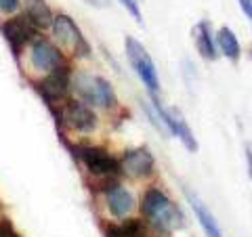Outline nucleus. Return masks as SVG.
Wrapping results in <instances>:
<instances>
[{"instance_id": "nucleus-1", "label": "nucleus", "mask_w": 252, "mask_h": 237, "mask_svg": "<svg viewBox=\"0 0 252 237\" xmlns=\"http://www.w3.org/2000/svg\"><path fill=\"white\" fill-rule=\"evenodd\" d=\"M141 214L149 220V225L154 227L156 233L162 235H170L175 229L185 225L181 208L166 193L156 187L145 191L143 202H141Z\"/></svg>"}, {"instance_id": "nucleus-2", "label": "nucleus", "mask_w": 252, "mask_h": 237, "mask_svg": "<svg viewBox=\"0 0 252 237\" xmlns=\"http://www.w3.org/2000/svg\"><path fill=\"white\" fill-rule=\"evenodd\" d=\"M72 89L76 90L78 97L89 105H97V107H103V109H114L118 105V97H116L114 86L101 76L76 72L72 76Z\"/></svg>"}, {"instance_id": "nucleus-3", "label": "nucleus", "mask_w": 252, "mask_h": 237, "mask_svg": "<svg viewBox=\"0 0 252 237\" xmlns=\"http://www.w3.org/2000/svg\"><path fill=\"white\" fill-rule=\"evenodd\" d=\"M124 49H126V57H128L132 69H135L137 76L141 78V82L147 86L149 92L156 94L158 90H160V78H158L152 55H149L145 46L132 36L124 38Z\"/></svg>"}, {"instance_id": "nucleus-4", "label": "nucleus", "mask_w": 252, "mask_h": 237, "mask_svg": "<svg viewBox=\"0 0 252 237\" xmlns=\"http://www.w3.org/2000/svg\"><path fill=\"white\" fill-rule=\"evenodd\" d=\"M53 36L57 38L59 46L67 49L69 53H74L76 57H89L91 55V46L86 42V38L82 36L80 28L74 23L72 17H67L65 13H57L53 19Z\"/></svg>"}, {"instance_id": "nucleus-5", "label": "nucleus", "mask_w": 252, "mask_h": 237, "mask_svg": "<svg viewBox=\"0 0 252 237\" xmlns=\"http://www.w3.org/2000/svg\"><path fill=\"white\" fill-rule=\"evenodd\" d=\"M78 157L86 166V170L97 177H116L122 172V162H118L114 155H109L103 147H78Z\"/></svg>"}, {"instance_id": "nucleus-6", "label": "nucleus", "mask_w": 252, "mask_h": 237, "mask_svg": "<svg viewBox=\"0 0 252 237\" xmlns=\"http://www.w3.org/2000/svg\"><path fill=\"white\" fill-rule=\"evenodd\" d=\"M152 103H154V107H156L158 116L162 118V122L166 124V128H168L172 134H175V137L181 141V143L185 145L187 151H193V153L198 151V141H195L191 128H189V124L185 122V118L181 116L179 109H177V107H164L156 97H152Z\"/></svg>"}, {"instance_id": "nucleus-7", "label": "nucleus", "mask_w": 252, "mask_h": 237, "mask_svg": "<svg viewBox=\"0 0 252 237\" xmlns=\"http://www.w3.org/2000/svg\"><path fill=\"white\" fill-rule=\"evenodd\" d=\"M61 122L67 126L69 130L91 134L99 124V118L94 116V112L84 103V101H67L61 109Z\"/></svg>"}, {"instance_id": "nucleus-8", "label": "nucleus", "mask_w": 252, "mask_h": 237, "mask_svg": "<svg viewBox=\"0 0 252 237\" xmlns=\"http://www.w3.org/2000/svg\"><path fill=\"white\" fill-rule=\"evenodd\" d=\"M34 30H38L34 23L30 21L28 15H17V17L6 19L2 26H0V31H2L4 40L9 42V46L13 49V55L19 57V53L23 51L32 38H34Z\"/></svg>"}, {"instance_id": "nucleus-9", "label": "nucleus", "mask_w": 252, "mask_h": 237, "mask_svg": "<svg viewBox=\"0 0 252 237\" xmlns=\"http://www.w3.org/2000/svg\"><path fill=\"white\" fill-rule=\"evenodd\" d=\"M69 89H72V72H69L67 63H61L59 67H55L53 72H49L46 78L40 80V86H38L40 94L49 101V103L63 101L67 97Z\"/></svg>"}, {"instance_id": "nucleus-10", "label": "nucleus", "mask_w": 252, "mask_h": 237, "mask_svg": "<svg viewBox=\"0 0 252 237\" xmlns=\"http://www.w3.org/2000/svg\"><path fill=\"white\" fill-rule=\"evenodd\" d=\"M30 63L38 72L49 74L55 67H59L61 63H65V59H63L59 46H55L51 40H46V38H34L32 49H30Z\"/></svg>"}, {"instance_id": "nucleus-11", "label": "nucleus", "mask_w": 252, "mask_h": 237, "mask_svg": "<svg viewBox=\"0 0 252 237\" xmlns=\"http://www.w3.org/2000/svg\"><path fill=\"white\" fill-rule=\"evenodd\" d=\"M156 160L149 153L147 147H137L126 151L122 157V172H126L130 178H147L154 175Z\"/></svg>"}, {"instance_id": "nucleus-12", "label": "nucleus", "mask_w": 252, "mask_h": 237, "mask_svg": "<svg viewBox=\"0 0 252 237\" xmlns=\"http://www.w3.org/2000/svg\"><path fill=\"white\" fill-rule=\"evenodd\" d=\"M191 36L195 40V49H198V53L206 61H215L219 57V46H217V40L212 38V26L208 19H202L195 23L191 30Z\"/></svg>"}, {"instance_id": "nucleus-13", "label": "nucleus", "mask_w": 252, "mask_h": 237, "mask_svg": "<svg viewBox=\"0 0 252 237\" xmlns=\"http://www.w3.org/2000/svg\"><path fill=\"white\" fill-rule=\"evenodd\" d=\"M105 204L116 218H126L135 210V195L122 185H116L105 193Z\"/></svg>"}, {"instance_id": "nucleus-14", "label": "nucleus", "mask_w": 252, "mask_h": 237, "mask_svg": "<svg viewBox=\"0 0 252 237\" xmlns=\"http://www.w3.org/2000/svg\"><path fill=\"white\" fill-rule=\"evenodd\" d=\"M185 197L189 200V206H191L193 214L198 216V223L202 225L206 237H223V233H220V227H219V223H217V218L212 216V212L206 208V204H204L193 191H189L187 187H185Z\"/></svg>"}, {"instance_id": "nucleus-15", "label": "nucleus", "mask_w": 252, "mask_h": 237, "mask_svg": "<svg viewBox=\"0 0 252 237\" xmlns=\"http://www.w3.org/2000/svg\"><path fill=\"white\" fill-rule=\"evenodd\" d=\"M23 4H26V15L38 30H46L53 26L55 15L51 6L46 4V0H23Z\"/></svg>"}, {"instance_id": "nucleus-16", "label": "nucleus", "mask_w": 252, "mask_h": 237, "mask_svg": "<svg viewBox=\"0 0 252 237\" xmlns=\"http://www.w3.org/2000/svg\"><path fill=\"white\" fill-rule=\"evenodd\" d=\"M217 46H219V51L225 55L229 61L233 63H238L240 61V55H242V46H240V40H238V36L231 31V28H220L219 30V34H217Z\"/></svg>"}, {"instance_id": "nucleus-17", "label": "nucleus", "mask_w": 252, "mask_h": 237, "mask_svg": "<svg viewBox=\"0 0 252 237\" xmlns=\"http://www.w3.org/2000/svg\"><path fill=\"white\" fill-rule=\"evenodd\" d=\"M107 237H145V225L137 218H122L120 225H107Z\"/></svg>"}, {"instance_id": "nucleus-18", "label": "nucleus", "mask_w": 252, "mask_h": 237, "mask_svg": "<svg viewBox=\"0 0 252 237\" xmlns=\"http://www.w3.org/2000/svg\"><path fill=\"white\" fill-rule=\"evenodd\" d=\"M126 11H128L132 15V19H135L137 23H143V17H141V9H139V0H118Z\"/></svg>"}, {"instance_id": "nucleus-19", "label": "nucleus", "mask_w": 252, "mask_h": 237, "mask_svg": "<svg viewBox=\"0 0 252 237\" xmlns=\"http://www.w3.org/2000/svg\"><path fill=\"white\" fill-rule=\"evenodd\" d=\"M0 237H19V233L15 231L9 220H0Z\"/></svg>"}, {"instance_id": "nucleus-20", "label": "nucleus", "mask_w": 252, "mask_h": 237, "mask_svg": "<svg viewBox=\"0 0 252 237\" xmlns=\"http://www.w3.org/2000/svg\"><path fill=\"white\" fill-rule=\"evenodd\" d=\"M17 9H19V0H0V11L15 13Z\"/></svg>"}, {"instance_id": "nucleus-21", "label": "nucleus", "mask_w": 252, "mask_h": 237, "mask_svg": "<svg viewBox=\"0 0 252 237\" xmlns=\"http://www.w3.org/2000/svg\"><path fill=\"white\" fill-rule=\"evenodd\" d=\"M238 4H240V9L242 13L248 17V21L252 23V0H238Z\"/></svg>"}, {"instance_id": "nucleus-22", "label": "nucleus", "mask_w": 252, "mask_h": 237, "mask_svg": "<svg viewBox=\"0 0 252 237\" xmlns=\"http://www.w3.org/2000/svg\"><path fill=\"white\" fill-rule=\"evenodd\" d=\"M244 153H246V164H248V177H250V180H252V149L246 145L244 147Z\"/></svg>"}, {"instance_id": "nucleus-23", "label": "nucleus", "mask_w": 252, "mask_h": 237, "mask_svg": "<svg viewBox=\"0 0 252 237\" xmlns=\"http://www.w3.org/2000/svg\"><path fill=\"white\" fill-rule=\"evenodd\" d=\"M84 2H89V4H93V6H97V9H107L112 0H84Z\"/></svg>"}, {"instance_id": "nucleus-24", "label": "nucleus", "mask_w": 252, "mask_h": 237, "mask_svg": "<svg viewBox=\"0 0 252 237\" xmlns=\"http://www.w3.org/2000/svg\"><path fill=\"white\" fill-rule=\"evenodd\" d=\"M250 59H252V49H250Z\"/></svg>"}]
</instances>
